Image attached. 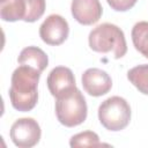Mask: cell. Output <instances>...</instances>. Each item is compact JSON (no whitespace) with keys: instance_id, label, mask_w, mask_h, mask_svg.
<instances>
[{"instance_id":"6da1fadb","label":"cell","mask_w":148,"mask_h":148,"mask_svg":"<svg viewBox=\"0 0 148 148\" xmlns=\"http://www.w3.org/2000/svg\"><path fill=\"white\" fill-rule=\"evenodd\" d=\"M40 72L34 67L20 65L12 74L9 98L13 108L21 112L32 110L38 101Z\"/></svg>"},{"instance_id":"7a4b0ae2","label":"cell","mask_w":148,"mask_h":148,"mask_svg":"<svg viewBox=\"0 0 148 148\" xmlns=\"http://www.w3.org/2000/svg\"><path fill=\"white\" fill-rule=\"evenodd\" d=\"M89 46L99 53L113 52L114 58H123L127 52V44L124 31L112 23H102L94 28L88 37Z\"/></svg>"},{"instance_id":"3957f363","label":"cell","mask_w":148,"mask_h":148,"mask_svg":"<svg viewBox=\"0 0 148 148\" xmlns=\"http://www.w3.org/2000/svg\"><path fill=\"white\" fill-rule=\"evenodd\" d=\"M88 113L87 102L80 89L71 91L56 98V114L59 123L66 127H74L82 124Z\"/></svg>"},{"instance_id":"277c9868","label":"cell","mask_w":148,"mask_h":148,"mask_svg":"<svg viewBox=\"0 0 148 148\" xmlns=\"http://www.w3.org/2000/svg\"><path fill=\"white\" fill-rule=\"evenodd\" d=\"M98 119L108 131H121L130 124L131 106L127 101L120 96L109 97L98 106Z\"/></svg>"},{"instance_id":"5b68a950","label":"cell","mask_w":148,"mask_h":148,"mask_svg":"<svg viewBox=\"0 0 148 148\" xmlns=\"http://www.w3.org/2000/svg\"><path fill=\"white\" fill-rule=\"evenodd\" d=\"M9 135L16 147L31 148L39 142L42 131L34 118H20L12 125Z\"/></svg>"},{"instance_id":"8992f818","label":"cell","mask_w":148,"mask_h":148,"mask_svg":"<svg viewBox=\"0 0 148 148\" xmlns=\"http://www.w3.org/2000/svg\"><path fill=\"white\" fill-rule=\"evenodd\" d=\"M69 34L68 22L58 14L49 15L39 27V36L42 40L52 46L62 44Z\"/></svg>"},{"instance_id":"52a82bcc","label":"cell","mask_w":148,"mask_h":148,"mask_svg":"<svg viewBox=\"0 0 148 148\" xmlns=\"http://www.w3.org/2000/svg\"><path fill=\"white\" fill-rule=\"evenodd\" d=\"M81 81L86 92L95 97L108 94L112 87V80L110 75L105 71L95 67L84 71Z\"/></svg>"},{"instance_id":"ba28073f","label":"cell","mask_w":148,"mask_h":148,"mask_svg":"<svg viewBox=\"0 0 148 148\" xmlns=\"http://www.w3.org/2000/svg\"><path fill=\"white\" fill-rule=\"evenodd\" d=\"M47 88L53 97H59L76 88L75 77L71 68L65 66L54 67L47 75Z\"/></svg>"},{"instance_id":"9c48e42d","label":"cell","mask_w":148,"mask_h":148,"mask_svg":"<svg viewBox=\"0 0 148 148\" xmlns=\"http://www.w3.org/2000/svg\"><path fill=\"white\" fill-rule=\"evenodd\" d=\"M71 10L73 17L83 25H91L98 22L103 13L99 0H73Z\"/></svg>"},{"instance_id":"30bf717a","label":"cell","mask_w":148,"mask_h":148,"mask_svg":"<svg viewBox=\"0 0 148 148\" xmlns=\"http://www.w3.org/2000/svg\"><path fill=\"white\" fill-rule=\"evenodd\" d=\"M17 62L20 65L34 67L42 73L49 65V58L42 49L37 46H28L20 52Z\"/></svg>"},{"instance_id":"8fae6325","label":"cell","mask_w":148,"mask_h":148,"mask_svg":"<svg viewBox=\"0 0 148 148\" xmlns=\"http://www.w3.org/2000/svg\"><path fill=\"white\" fill-rule=\"evenodd\" d=\"M25 12V0H0V16L6 22L24 20Z\"/></svg>"},{"instance_id":"7c38bea8","label":"cell","mask_w":148,"mask_h":148,"mask_svg":"<svg viewBox=\"0 0 148 148\" xmlns=\"http://www.w3.org/2000/svg\"><path fill=\"white\" fill-rule=\"evenodd\" d=\"M131 37L135 50L148 58V22L140 21L135 23L132 28Z\"/></svg>"},{"instance_id":"4fadbf2b","label":"cell","mask_w":148,"mask_h":148,"mask_svg":"<svg viewBox=\"0 0 148 148\" xmlns=\"http://www.w3.org/2000/svg\"><path fill=\"white\" fill-rule=\"evenodd\" d=\"M128 81L141 92L148 95V65H139L131 68L127 73Z\"/></svg>"},{"instance_id":"5bb4252c","label":"cell","mask_w":148,"mask_h":148,"mask_svg":"<svg viewBox=\"0 0 148 148\" xmlns=\"http://www.w3.org/2000/svg\"><path fill=\"white\" fill-rule=\"evenodd\" d=\"M69 146L73 148L77 147H101L103 143L99 142L98 135L92 131H84L73 135L69 140Z\"/></svg>"},{"instance_id":"9a60e30c","label":"cell","mask_w":148,"mask_h":148,"mask_svg":"<svg viewBox=\"0 0 148 148\" xmlns=\"http://www.w3.org/2000/svg\"><path fill=\"white\" fill-rule=\"evenodd\" d=\"M27 12L23 21L25 22H35L40 18L45 12V0H25Z\"/></svg>"},{"instance_id":"2e32d148","label":"cell","mask_w":148,"mask_h":148,"mask_svg":"<svg viewBox=\"0 0 148 148\" xmlns=\"http://www.w3.org/2000/svg\"><path fill=\"white\" fill-rule=\"evenodd\" d=\"M109 6L116 12H126L131 9L138 0H106Z\"/></svg>"}]
</instances>
